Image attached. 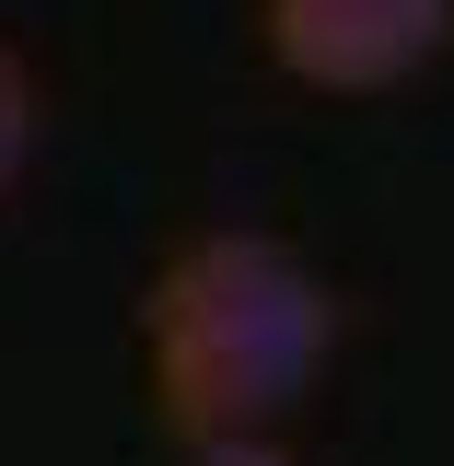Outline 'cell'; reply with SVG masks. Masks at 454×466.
<instances>
[{
	"instance_id": "6da1fadb",
	"label": "cell",
	"mask_w": 454,
	"mask_h": 466,
	"mask_svg": "<svg viewBox=\"0 0 454 466\" xmlns=\"http://www.w3.org/2000/svg\"><path fill=\"white\" fill-rule=\"evenodd\" d=\"M140 350L175 443L280 431L338 361V280L291 233H187L140 291Z\"/></svg>"
},
{
	"instance_id": "7a4b0ae2",
	"label": "cell",
	"mask_w": 454,
	"mask_h": 466,
	"mask_svg": "<svg viewBox=\"0 0 454 466\" xmlns=\"http://www.w3.org/2000/svg\"><path fill=\"white\" fill-rule=\"evenodd\" d=\"M257 47L303 94H397L454 47V0H257Z\"/></svg>"
},
{
	"instance_id": "3957f363",
	"label": "cell",
	"mask_w": 454,
	"mask_h": 466,
	"mask_svg": "<svg viewBox=\"0 0 454 466\" xmlns=\"http://www.w3.org/2000/svg\"><path fill=\"white\" fill-rule=\"evenodd\" d=\"M35 70H24V47H0V198H12V175L35 164Z\"/></svg>"
},
{
	"instance_id": "277c9868",
	"label": "cell",
	"mask_w": 454,
	"mask_h": 466,
	"mask_svg": "<svg viewBox=\"0 0 454 466\" xmlns=\"http://www.w3.org/2000/svg\"><path fill=\"white\" fill-rule=\"evenodd\" d=\"M187 466H303V455H280V431H233V443H187Z\"/></svg>"
}]
</instances>
